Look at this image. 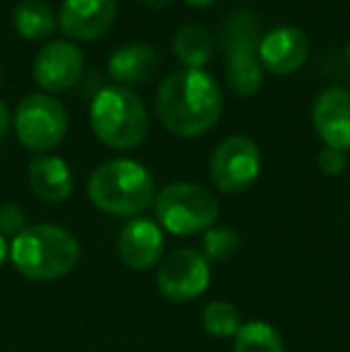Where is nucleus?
<instances>
[{"instance_id":"1","label":"nucleus","mask_w":350,"mask_h":352,"mask_svg":"<svg viewBox=\"0 0 350 352\" xmlns=\"http://www.w3.org/2000/svg\"><path fill=\"white\" fill-rule=\"evenodd\" d=\"M223 96L216 79L204 70L182 67L161 82L156 94V113L171 135L192 140L219 122Z\"/></svg>"},{"instance_id":"2","label":"nucleus","mask_w":350,"mask_h":352,"mask_svg":"<svg viewBox=\"0 0 350 352\" xmlns=\"http://www.w3.org/2000/svg\"><path fill=\"white\" fill-rule=\"evenodd\" d=\"M14 269L32 280H56L80 261V242L70 230L53 223L29 226L10 245Z\"/></svg>"},{"instance_id":"3","label":"nucleus","mask_w":350,"mask_h":352,"mask_svg":"<svg viewBox=\"0 0 350 352\" xmlns=\"http://www.w3.org/2000/svg\"><path fill=\"white\" fill-rule=\"evenodd\" d=\"M89 199L111 216H137L154 201L156 185L151 173L132 158L106 161L89 177Z\"/></svg>"},{"instance_id":"4","label":"nucleus","mask_w":350,"mask_h":352,"mask_svg":"<svg viewBox=\"0 0 350 352\" xmlns=\"http://www.w3.org/2000/svg\"><path fill=\"white\" fill-rule=\"evenodd\" d=\"M89 122L98 142L111 148H135L146 140L149 116L132 89L106 87L94 96L89 108Z\"/></svg>"},{"instance_id":"5","label":"nucleus","mask_w":350,"mask_h":352,"mask_svg":"<svg viewBox=\"0 0 350 352\" xmlns=\"http://www.w3.org/2000/svg\"><path fill=\"white\" fill-rule=\"evenodd\" d=\"M154 199L159 223L173 235H195L209 230L219 218L216 197L195 182H173Z\"/></svg>"},{"instance_id":"6","label":"nucleus","mask_w":350,"mask_h":352,"mask_svg":"<svg viewBox=\"0 0 350 352\" xmlns=\"http://www.w3.org/2000/svg\"><path fill=\"white\" fill-rule=\"evenodd\" d=\"M14 132L29 151L46 153L67 135V111L51 94H32L17 106Z\"/></svg>"},{"instance_id":"7","label":"nucleus","mask_w":350,"mask_h":352,"mask_svg":"<svg viewBox=\"0 0 350 352\" xmlns=\"http://www.w3.org/2000/svg\"><path fill=\"white\" fill-rule=\"evenodd\" d=\"M262 170V153L250 137L233 135L216 146L211 156V180L223 195L245 192Z\"/></svg>"},{"instance_id":"8","label":"nucleus","mask_w":350,"mask_h":352,"mask_svg":"<svg viewBox=\"0 0 350 352\" xmlns=\"http://www.w3.org/2000/svg\"><path fill=\"white\" fill-rule=\"evenodd\" d=\"M254 34V22H248V17H238L235 12V27L230 29L226 60V82L238 96H254L264 84V67L257 56L259 41Z\"/></svg>"},{"instance_id":"9","label":"nucleus","mask_w":350,"mask_h":352,"mask_svg":"<svg viewBox=\"0 0 350 352\" xmlns=\"http://www.w3.org/2000/svg\"><path fill=\"white\" fill-rule=\"evenodd\" d=\"M211 280L209 261L197 250H175L159 266L156 285L161 295L173 302H190L204 295Z\"/></svg>"},{"instance_id":"10","label":"nucleus","mask_w":350,"mask_h":352,"mask_svg":"<svg viewBox=\"0 0 350 352\" xmlns=\"http://www.w3.org/2000/svg\"><path fill=\"white\" fill-rule=\"evenodd\" d=\"M32 72L43 91H67L85 72V56L72 41H51L36 53Z\"/></svg>"},{"instance_id":"11","label":"nucleus","mask_w":350,"mask_h":352,"mask_svg":"<svg viewBox=\"0 0 350 352\" xmlns=\"http://www.w3.org/2000/svg\"><path fill=\"white\" fill-rule=\"evenodd\" d=\"M257 56L266 72L288 77V74L298 72L307 63L309 38L300 27L283 24V27L271 29L259 38Z\"/></svg>"},{"instance_id":"12","label":"nucleus","mask_w":350,"mask_h":352,"mask_svg":"<svg viewBox=\"0 0 350 352\" xmlns=\"http://www.w3.org/2000/svg\"><path fill=\"white\" fill-rule=\"evenodd\" d=\"M116 0H63L58 27L72 41H96L116 22Z\"/></svg>"},{"instance_id":"13","label":"nucleus","mask_w":350,"mask_h":352,"mask_svg":"<svg viewBox=\"0 0 350 352\" xmlns=\"http://www.w3.org/2000/svg\"><path fill=\"white\" fill-rule=\"evenodd\" d=\"M312 125L319 140L329 148H350V91L343 87H329L312 106Z\"/></svg>"},{"instance_id":"14","label":"nucleus","mask_w":350,"mask_h":352,"mask_svg":"<svg viewBox=\"0 0 350 352\" xmlns=\"http://www.w3.org/2000/svg\"><path fill=\"white\" fill-rule=\"evenodd\" d=\"M118 254L132 271H149L164 254V232L149 218H135L118 235Z\"/></svg>"},{"instance_id":"15","label":"nucleus","mask_w":350,"mask_h":352,"mask_svg":"<svg viewBox=\"0 0 350 352\" xmlns=\"http://www.w3.org/2000/svg\"><path fill=\"white\" fill-rule=\"evenodd\" d=\"M29 187L34 195L41 197L43 201H65L75 190V177L72 170L61 156H36L29 163Z\"/></svg>"},{"instance_id":"16","label":"nucleus","mask_w":350,"mask_h":352,"mask_svg":"<svg viewBox=\"0 0 350 352\" xmlns=\"http://www.w3.org/2000/svg\"><path fill=\"white\" fill-rule=\"evenodd\" d=\"M156 67H159V53L149 43H127L108 58V74L116 79L118 87L127 89L132 84L151 79Z\"/></svg>"},{"instance_id":"17","label":"nucleus","mask_w":350,"mask_h":352,"mask_svg":"<svg viewBox=\"0 0 350 352\" xmlns=\"http://www.w3.org/2000/svg\"><path fill=\"white\" fill-rule=\"evenodd\" d=\"M12 27L24 38H46L56 29V12L43 0H22L12 12Z\"/></svg>"},{"instance_id":"18","label":"nucleus","mask_w":350,"mask_h":352,"mask_svg":"<svg viewBox=\"0 0 350 352\" xmlns=\"http://www.w3.org/2000/svg\"><path fill=\"white\" fill-rule=\"evenodd\" d=\"M175 58L190 70H201L211 58V36L199 24H187L177 29L173 38Z\"/></svg>"},{"instance_id":"19","label":"nucleus","mask_w":350,"mask_h":352,"mask_svg":"<svg viewBox=\"0 0 350 352\" xmlns=\"http://www.w3.org/2000/svg\"><path fill=\"white\" fill-rule=\"evenodd\" d=\"M233 352H285V345L271 324L250 321L240 326V331L235 333Z\"/></svg>"},{"instance_id":"20","label":"nucleus","mask_w":350,"mask_h":352,"mask_svg":"<svg viewBox=\"0 0 350 352\" xmlns=\"http://www.w3.org/2000/svg\"><path fill=\"white\" fill-rule=\"evenodd\" d=\"M201 326L209 336L214 338H230L240 331L243 319H240V309L233 302L214 300L204 307L201 311Z\"/></svg>"},{"instance_id":"21","label":"nucleus","mask_w":350,"mask_h":352,"mask_svg":"<svg viewBox=\"0 0 350 352\" xmlns=\"http://www.w3.org/2000/svg\"><path fill=\"white\" fill-rule=\"evenodd\" d=\"M240 237L228 226H211L201 240V254L206 261H228L238 254Z\"/></svg>"},{"instance_id":"22","label":"nucleus","mask_w":350,"mask_h":352,"mask_svg":"<svg viewBox=\"0 0 350 352\" xmlns=\"http://www.w3.org/2000/svg\"><path fill=\"white\" fill-rule=\"evenodd\" d=\"M24 230V213L19 206L14 204H3L0 206V235H14Z\"/></svg>"},{"instance_id":"23","label":"nucleus","mask_w":350,"mask_h":352,"mask_svg":"<svg viewBox=\"0 0 350 352\" xmlns=\"http://www.w3.org/2000/svg\"><path fill=\"white\" fill-rule=\"evenodd\" d=\"M317 163H319V168H322L324 175H341L343 168H346V151L324 146L322 151H319Z\"/></svg>"},{"instance_id":"24","label":"nucleus","mask_w":350,"mask_h":352,"mask_svg":"<svg viewBox=\"0 0 350 352\" xmlns=\"http://www.w3.org/2000/svg\"><path fill=\"white\" fill-rule=\"evenodd\" d=\"M10 122H12V116H10V108L5 101H0V137L10 130Z\"/></svg>"},{"instance_id":"25","label":"nucleus","mask_w":350,"mask_h":352,"mask_svg":"<svg viewBox=\"0 0 350 352\" xmlns=\"http://www.w3.org/2000/svg\"><path fill=\"white\" fill-rule=\"evenodd\" d=\"M142 3H144L146 8H151V10H161V8H168L173 0H142Z\"/></svg>"},{"instance_id":"26","label":"nucleus","mask_w":350,"mask_h":352,"mask_svg":"<svg viewBox=\"0 0 350 352\" xmlns=\"http://www.w3.org/2000/svg\"><path fill=\"white\" fill-rule=\"evenodd\" d=\"M8 256H10V247H8V242H5V237L0 235V269H3V264L8 261Z\"/></svg>"},{"instance_id":"27","label":"nucleus","mask_w":350,"mask_h":352,"mask_svg":"<svg viewBox=\"0 0 350 352\" xmlns=\"http://www.w3.org/2000/svg\"><path fill=\"white\" fill-rule=\"evenodd\" d=\"M187 5H192V8H209V5H214L216 0H185Z\"/></svg>"},{"instance_id":"28","label":"nucleus","mask_w":350,"mask_h":352,"mask_svg":"<svg viewBox=\"0 0 350 352\" xmlns=\"http://www.w3.org/2000/svg\"><path fill=\"white\" fill-rule=\"evenodd\" d=\"M346 60L350 63V43H348V46H346Z\"/></svg>"}]
</instances>
